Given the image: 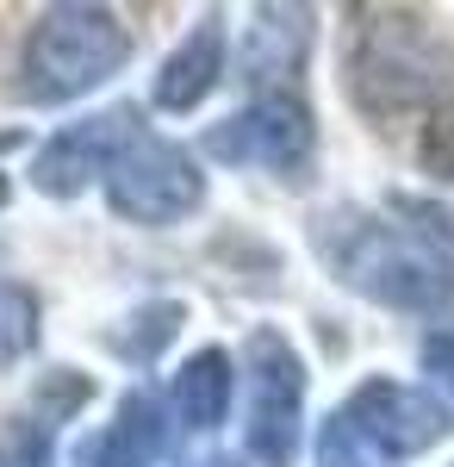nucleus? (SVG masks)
Masks as SVG:
<instances>
[{"label": "nucleus", "mask_w": 454, "mask_h": 467, "mask_svg": "<svg viewBox=\"0 0 454 467\" xmlns=\"http://www.w3.org/2000/svg\"><path fill=\"white\" fill-rule=\"evenodd\" d=\"M398 218H324L317 244L330 255L336 281L355 293L398 306V312H436L454 299V213L429 200H398Z\"/></svg>", "instance_id": "obj_1"}, {"label": "nucleus", "mask_w": 454, "mask_h": 467, "mask_svg": "<svg viewBox=\"0 0 454 467\" xmlns=\"http://www.w3.org/2000/svg\"><path fill=\"white\" fill-rule=\"evenodd\" d=\"M131 32L106 6H50L26 37V100L63 107L125 69Z\"/></svg>", "instance_id": "obj_2"}, {"label": "nucleus", "mask_w": 454, "mask_h": 467, "mask_svg": "<svg viewBox=\"0 0 454 467\" xmlns=\"http://www.w3.org/2000/svg\"><path fill=\"white\" fill-rule=\"evenodd\" d=\"M449 81V50L411 13H367L349 57V88L367 112H405L436 100Z\"/></svg>", "instance_id": "obj_3"}, {"label": "nucleus", "mask_w": 454, "mask_h": 467, "mask_svg": "<svg viewBox=\"0 0 454 467\" xmlns=\"http://www.w3.org/2000/svg\"><path fill=\"white\" fill-rule=\"evenodd\" d=\"M106 200L131 224H175L206 200V181L193 156L169 138H131L106 169Z\"/></svg>", "instance_id": "obj_4"}, {"label": "nucleus", "mask_w": 454, "mask_h": 467, "mask_svg": "<svg viewBox=\"0 0 454 467\" xmlns=\"http://www.w3.org/2000/svg\"><path fill=\"white\" fill-rule=\"evenodd\" d=\"M249 368V455L262 467H293L299 455V405H305V368L280 330H255L243 349Z\"/></svg>", "instance_id": "obj_5"}, {"label": "nucleus", "mask_w": 454, "mask_h": 467, "mask_svg": "<svg viewBox=\"0 0 454 467\" xmlns=\"http://www.w3.org/2000/svg\"><path fill=\"white\" fill-rule=\"evenodd\" d=\"M206 156L231 162V169H274L293 175L312 156V112L293 94H262L255 107L231 112L224 125L206 131Z\"/></svg>", "instance_id": "obj_6"}, {"label": "nucleus", "mask_w": 454, "mask_h": 467, "mask_svg": "<svg viewBox=\"0 0 454 467\" xmlns=\"http://www.w3.org/2000/svg\"><path fill=\"white\" fill-rule=\"evenodd\" d=\"M336 411H343L380 455H392V462L429 449L436 436L449 431V405L418 393V387H398V380H367V387H355V399L336 405Z\"/></svg>", "instance_id": "obj_7"}, {"label": "nucleus", "mask_w": 454, "mask_h": 467, "mask_svg": "<svg viewBox=\"0 0 454 467\" xmlns=\"http://www.w3.org/2000/svg\"><path fill=\"white\" fill-rule=\"evenodd\" d=\"M138 131H131V107H112L100 119H81V125H63L50 144L37 150V193H57V200H69L81 193L94 175L112 169V156L131 144Z\"/></svg>", "instance_id": "obj_8"}, {"label": "nucleus", "mask_w": 454, "mask_h": 467, "mask_svg": "<svg viewBox=\"0 0 454 467\" xmlns=\"http://www.w3.org/2000/svg\"><path fill=\"white\" fill-rule=\"evenodd\" d=\"M162 442H169L162 399H156V393H125L119 418H112L94 442H81L75 467H156Z\"/></svg>", "instance_id": "obj_9"}, {"label": "nucleus", "mask_w": 454, "mask_h": 467, "mask_svg": "<svg viewBox=\"0 0 454 467\" xmlns=\"http://www.w3.org/2000/svg\"><path fill=\"white\" fill-rule=\"evenodd\" d=\"M218 69H224V19L206 13L193 32L181 37V50L162 63L156 75V107L162 112H193L218 88Z\"/></svg>", "instance_id": "obj_10"}, {"label": "nucleus", "mask_w": 454, "mask_h": 467, "mask_svg": "<svg viewBox=\"0 0 454 467\" xmlns=\"http://www.w3.org/2000/svg\"><path fill=\"white\" fill-rule=\"evenodd\" d=\"M305 44H312V13L305 6H262L255 26L243 32V75L262 81V88L286 81V75L299 69Z\"/></svg>", "instance_id": "obj_11"}, {"label": "nucleus", "mask_w": 454, "mask_h": 467, "mask_svg": "<svg viewBox=\"0 0 454 467\" xmlns=\"http://www.w3.org/2000/svg\"><path fill=\"white\" fill-rule=\"evenodd\" d=\"M175 411L187 431H212L231 411V356L224 349H200L175 374Z\"/></svg>", "instance_id": "obj_12"}, {"label": "nucleus", "mask_w": 454, "mask_h": 467, "mask_svg": "<svg viewBox=\"0 0 454 467\" xmlns=\"http://www.w3.org/2000/svg\"><path fill=\"white\" fill-rule=\"evenodd\" d=\"M37 343V293L19 281H0V368L32 356Z\"/></svg>", "instance_id": "obj_13"}, {"label": "nucleus", "mask_w": 454, "mask_h": 467, "mask_svg": "<svg viewBox=\"0 0 454 467\" xmlns=\"http://www.w3.org/2000/svg\"><path fill=\"white\" fill-rule=\"evenodd\" d=\"M317 467H398V462L380 455V449L355 431L343 411H330V424L317 431Z\"/></svg>", "instance_id": "obj_14"}, {"label": "nucleus", "mask_w": 454, "mask_h": 467, "mask_svg": "<svg viewBox=\"0 0 454 467\" xmlns=\"http://www.w3.org/2000/svg\"><path fill=\"white\" fill-rule=\"evenodd\" d=\"M0 467H57L50 462V424L44 418H13L0 431Z\"/></svg>", "instance_id": "obj_15"}, {"label": "nucleus", "mask_w": 454, "mask_h": 467, "mask_svg": "<svg viewBox=\"0 0 454 467\" xmlns=\"http://www.w3.org/2000/svg\"><path fill=\"white\" fill-rule=\"evenodd\" d=\"M131 324H138V330H131V337H112V343H119L131 361H150V356H156V349H162V343L181 330V306H175V299H162V306L138 312Z\"/></svg>", "instance_id": "obj_16"}, {"label": "nucleus", "mask_w": 454, "mask_h": 467, "mask_svg": "<svg viewBox=\"0 0 454 467\" xmlns=\"http://www.w3.org/2000/svg\"><path fill=\"white\" fill-rule=\"evenodd\" d=\"M88 399V380L69 374V368H57V374H44V387H37V405H44V424H57V418H69L75 405Z\"/></svg>", "instance_id": "obj_17"}, {"label": "nucleus", "mask_w": 454, "mask_h": 467, "mask_svg": "<svg viewBox=\"0 0 454 467\" xmlns=\"http://www.w3.org/2000/svg\"><path fill=\"white\" fill-rule=\"evenodd\" d=\"M423 162L436 169L442 181H454V100L436 119H429V138H423Z\"/></svg>", "instance_id": "obj_18"}, {"label": "nucleus", "mask_w": 454, "mask_h": 467, "mask_svg": "<svg viewBox=\"0 0 454 467\" xmlns=\"http://www.w3.org/2000/svg\"><path fill=\"white\" fill-rule=\"evenodd\" d=\"M423 368H429L436 387L454 399V337H429V343H423Z\"/></svg>", "instance_id": "obj_19"}, {"label": "nucleus", "mask_w": 454, "mask_h": 467, "mask_svg": "<svg viewBox=\"0 0 454 467\" xmlns=\"http://www.w3.org/2000/svg\"><path fill=\"white\" fill-rule=\"evenodd\" d=\"M187 467H243L237 455H200V462H187Z\"/></svg>", "instance_id": "obj_20"}, {"label": "nucleus", "mask_w": 454, "mask_h": 467, "mask_svg": "<svg viewBox=\"0 0 454 467\" xmlns=\"http://www.w3.org/2000/svg\"><path fill=\"white\" fill-rule=\"evenodd\" d=\"M19 144H26L19 131H0V150H19Z\"/></svg>", "instance_id": "obj_21"}, {"label": "nucleus", "mask_w": 454, "mask_h": 467, "mask_svg": "<svg viewBox=\"0 0 454 467\" xmlns=\"http://www.w3.org/2000/svg\"><path fill=\"white\" fill-rule=\"evenodd\" d=\"M0 206H6V181H0Z\"/></svg>", "instance_id": "obj_22"}]
</instances>
